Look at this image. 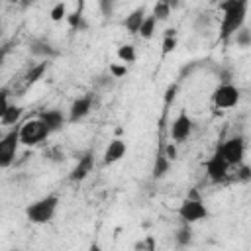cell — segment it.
Returning a JSON list of instances; mask_svg holds the SVG:
<instances>
[{
    "mask_svg": "<svg viewBox=\"0 0 251 251\" xmlns=\"http://www.w3.org/2000/svg\"><path fill=\"white\" fill-rule=\"evenodd\" d=\"M247 0H227L222 2L220 8L224 12L222 16V24H220V37L227 39L231 37L235 31H239L245 24V16H247Z\"/></svg>",
    "mask_w": 251,
    "mask_h": 251,
    "instance_id": "1",
    "label": "cell"
},
{
    "mask_svg": "<svg viewBox=\"0 0 251 251\" xmlns=\"http://www.w3.org/2000/svg\"><path fill=\"white\" fill-rule=\"evenodd\" d=\"M57 204H59L57 196H53V194L43 196L25 208V216L31 224H47L53 220V216L57 212Z\"/></svg>",
    "mask_w": 251,
    "mask_h": 251,
    "instance_id": "2",
    "label": "cell"
},
{
    "mask_svg": "<svg viewBox=\"0 0 251 251\" xmlns=\"http://www.w3.org/2000/svg\"><path fill=\"white\" fill-rule=\"evenodd\" d=\"M20 147V127H12L8 133L0 137V169H8Z\"/></svg>",
    "mask_w": 251,
    "mask_h": 251,
    "instance_id": "3",
    "label": "cell"
},
{
    "mask_svg": "<svg viewBox=\"0 0 251 251\" xmlns=\"http://www.w3.org/2000/svg\"><path fill=\"white\" fill-rule=\"evenodd\" d=\"M49 135H51L49 129L43 126V122H41L39 118L29 120V122H25V124L20 127V143H24V145H27V147L45 141Z\"/></svg>",
    "mask_w": 251,
    "mask_h": 251,
    "instance_id": "4",
    "label": "cell"
},
{
    "mask_svg": "<svg viewBox=\"0 0 251 251\" xmlns=\"http://www.w3.org/2000/svg\"><path fill=\"white\" fill-rule=\"evenodd\" d=\"M176 214L184 224H196L208 218V208L200 198H186L180 202Z\"/></svg>",
    "mask_w": 251,
    "mask_h": 251,
    "instance_id": "5",
    "label": "cell"
},
{
    "mask_svg": "<svg viewBox=\"0 0 251 251\" xmlns=\"http://www.w3.org/2000/svg\"><path fill=\"white\" fill-rule=\"evenodd\" d=\"M218 153L224 157V161L227 165H241L243 163V155H245V139L241 135L227 139L226 143H222L218 147Z\"/></svg>",
    "mask_w": 251,
    "mask_h": 251,
    "instance_id": "6",
    "label": "cell"
},
{
    "mask_svg": "<svg viewBox=\"0 0 251 251\" xmlns=\"http://www.w3.org/2000/svg\"><path fill=\"white\" fill-rule=\"evenodd\" d=\"M239 98H241V92L231 82H222L212 94L216 108H233V106H237Z\"/></svg>",
    "mask_w": 251,
    "mask_h": 251,
    "instance_id": "7",
    "label": "cell"
},
{
    "mask_svg": "<svg viewBox=\"0 0 251 251\" xmlns=\"http://www.w3.org/2000/svg\"><path fill=\"white\" fill-rule=\"evenodd\" d=\"M227 169H229V165L224 161V157L218 151L206 161V175L212 182H222L227 176Z\"/></svg>",
    "mask_w": 251,
    "mask_h": 251,
    "instance_id": "8",
    "label": "cell"
},
{
    "mask_svg": "<svg viewBox=\"0 0 251 251\" xmlns=\"http://www.w3.org/2000/svg\"><path fill=\"white\" fill-rule=\"evenodd\" d=\"M190 133H192V120H190V116L186 112H180L171 124V137L176 143H180V141L188 139Z\"/></svg>",
    "mask_w": 251,
    "mask_h": 251,
    "instance_id": "9",
    "label": "cell"
},
{
    "mask_svg": "<svg viewBox=\"0 0 251 251\" xmlns=\"http://www.w3.org/2000/svg\"><path fill=\"white\" fill-rule=\"evenodd\" d=\"M92 110V96H80L76 98L71 108H69V122L71 124H76L80 120H84Z\"/></svg>",
    "mask_w": 251,
    "mask_h": 251,
    "instance_id": "10",
    "label": "cell"
},
{
    "mask_svg": "<svg viewBox=\"0 0 251 251\" xmlns=\"http://www.w3.org/2000/svg\"><path fill=\"white\" fill-rule=\"evenodd\" d=\"M39 120H41L43 126L49 129V133L59 131V129L65 126V122H67V118L63 116V112L57 110V108H53V110H43V112L39 114Z\"/></svg>",
    "mask_w": 251,
    "mask_h": 251,
    "instance_id": "11",
    "label": "cell"
},
{
    "mask_svg": "<svg viewBox=\"0 0 251 251\" xmlns=\"http://www.w3.org/2000/svg\"><path fill=\"white\" fill-rule=\"evenodd\" d=\"M92 167H94V157H92V153H84L80 159H78V163H76V167L71 171V180H84L88 175H90V171H92Z\"/></svg>",
    "mask_w": 251,
    "mask_h": 251,
    "instance_id": "12",
    "label": "cell"
},
{
    "mask_svg": "<svg viewBox=\"0 0 251 251\" xmlns=\"http://www.w3.org/2000/svg\"><path fill=\"white\" fill-rule=\"evenodd\" d=\"M124 155H126V141L124 139H112L108 143V147L104 149V163L106 165L118 163Z\"/></svg>",
    "mask_w": 251,
    "mask_h": 251,
    "instance_id": "13",
    "label": "cell"
},
{
    "mask_svg": "<svg viewBox=\"0 0 251 251\" xmlns=\"http://www.w3.org/2000/svg\"><path fill=\"white\" fill-rule=\"evenodd\" d=\"M143 20H145V8L141 6V8H135L129 16H126L124 25H126V29L129 33H137L139 27H141V24H143Z\"/></svg>",
    "mask_w": 251,
    "mask_h": 251,
    "instance_id": "14",
    "label": "cell"
},
{
    "mask_svg": "<svg viewBox=\"0 0 251 251\" xmlns=\"http://www.w3.org/2000/svg\"><path fill=\"white\" fill-rule=\"evenodd\" d=\"M29 53L35 55V57H43V59H49V57H55L57 51L53 49V45L45 39H35L31 45H29Z\"/></svg>",
    "mask_w": 251,
    "mask_h": 251,
    "instance_id": "15",
    "label": "cell"
},
{
    "mask_svg": "<svg viewBox=\"0 0 251 251\" xmlns=\"http://www.w3.org/2000/svg\"><path fill=\"white\" fill-rule=\"evenodd\" d=\"M169 167H171V161L163 155V151L155 157V165H153V178H163L167 173H169Z\"/></svg>",
    "mask_w": 251,
    "mask_h": 251,
    "instance_id": "16",
    "label": "cell"
},
{
    "mask_svg": "<svg viewBox=\"0 0 251 251\" xmlns=\"http://www.w3.org/2000/svg\"><path fill=\"white\" fill-rule=\"evenodd\" d=\"M20 118H22V108L16 106V104H10L8 110L4 112V116L0 118V122H2L4 126H14V124L20 122Z\"/></svg>",
    "mask_w": 251,
    "mask_h": 251,
    "instance_id": "17",
    "label": "cell"
},
{
    "mask_svg": "<svg viewBox=\"0 0 251 251\" xmlns=\"http://www.w3.org/2000/svg\"><path fill=\"white\" fill-rule=\"evenodd\" d=\"M175 241H176L178 247L190 245V241H192V227H190V224H184V222H182V226L178 227V231H176V235H175Z\"/></svg>",
    "mask_w": 251,
    "mask_h": 251,
    "instance_id": "18",
    "label": "cell"
},
{
    "mask_svg": "<svg viewBox=\"0 0 251 251\" xmlns=\"http://www.w3.org/2000/svg\"><path fill=\"white\" fill-rule=\"evenodd\" d=\"M116 55H118V59H120L124 65H131V63L135 61V57H137L133 45H120Z\"/></svg>",
    "mask_w": 251,
    "mask_h": 251,
    "instance_id": "19",
    "label": "cell"
},
{
    "mask_svg": "<svg viewBox=\"0 0 251 251\" xmlns=\"http://www.w3.org/2000/svg\"><path fill=\"white\" fill-rule=\"evenodd\" d=\"M155 24H157V20H155L153 16H145V20H143V24H141V27H139L137 33H139L143 39H151L153 33H155Z\"/></svg>",
    "mask_w": 251,
    "mask_h": 251,
    "instance_id": "20",
    "label": "cell"
},
{
    "mask_svg": "<svg viewBox=\"0 0 251 251\" xmlns=\"http://www.w3.org/2000/svg\"><path fill=\"white\" fill-rule=\"evenodd\" d=\"M157 22H165V20H169V16H171V6H169V2H157L155 4V8H153V14H151Z\"/></svg>",
    "mask_w": 251,
    "mask_h": 251,
    "instance_id": "21",
    "label": "cell"
},
{
    "mask_svg": "<svg viewBox=\"0 0 251 251\" xmlns=\"http://www.w3.org/2000/svg\"><path fill=\"white\" fill-rule=\"evenodd\" d=\"M67 22L73 29H86V22H84V16L80 12H73V14H67Z\"/></svg>",
    "mask_w": 251,
    "mask_h": 251,
    "instance_id": "22",
    "label": "cell"
},
{
    "mask_svg": "<svg viewBox=\"0 0 251 251\" xmlns=\"http://www.w3.org/2000/svg\"><path fill=\"white\" fill-rule=\"evenodd\" d=\"M233 35H235V43H237L239 47H243V49H245V47H249V45H251V31H249V27H245V25H243V27H241L239 31H235Z\"/></svg>",
    "mask_w": 251,
    "mask_h": 251,
    "instance_id": "23",
    "label": "cell"
},
{
    "mask_svg": "<svg viewBox=\"0 0 251 251\" xmlns=\"http://www.w3.org/2000/svg\"><path fill=\"white\" fill-rule=\"evenodd\" d=\"M45 69H47V63H39L37 67H33L29 73H27V84H33V82H37L39 78H41V75L45 73Z\"/></svg>",
    "mask_w": 251,
    "mask_h": 251,
    "instance_id": "24",
    "label": "cell"
},
{
    "mask_svg": "<svg viewBox=\"0 0 251 251\" xmlns=\"http://www.w3.org/2000/svg\"><path fill=\"white\" fill-rule=\"evenodd\" d=\"M49 16H51V20H53V22H59V20L67 18V4H65V2H59V4H55V6L51 8Z\"/></svg>",
    "mask_w": 251,
    "mask_h": 251,
    "instance_id": "25",
    "label": "cell"
},
{
    "mask_svg": "<svg viewBox=\"0 0 251 251\" xmlns=\"http://www.w3.org/2000/svg\"><path fill=\"white\" fill-rule=\"evenodd\" d=\"M8 96H10V90H8V88H0V118L4 116V112H6L8 106H10Z\"/></svg>",
    "mask_w": 251,
    "mask_h": 251,
    "instance_id": "26",
    "label": "cell"
},
{
    "mask_svg": "<svg viewBox=\"0 0 251 251\" xmlns=\"http://www.w3.org/2000/svg\"><path fill=\"white\" fill-rule=\"evenodd\" d=\"M175 47H176V37H165L163 39V55L171 53Z\"/></svg>",
    "mask_w": 251,
    "mask_h": 251,
    "instance_id": "27",
    "label": "cell"
},
{
    "mask_svg": "<svg viewBox=\"0 0 251 251\" xmlns=\"http://www.w3.org/2000/svg\"><path fill=\"white\" fill-rule=\"evenodd\" d=\"M208 25H210V16H208V14H202V16H198V18H196V24H194V27H196L198 31H200L202 27L206 29Z\"/></svg>",
    "mask_w": 251,
    "mask_h": 251,
    "instance_id": "28",
    "label": "cell"
},
{
    "mask_svg": "<svg viewBox=\"0 0 251 251\" xmlns=\"http://www.w3.org/2000/svg\"><path fill=\"white\" fill-rule=\"evenodd\" d=\"M110 73H112L114 78H120L127 73V69H126V65H110Z\"/></svg>",
    "mask_w": 251,
    "mask_h": 251,
    "instance_id": "29",
    "label": "cell"
},
{
    "mask_svg": "<svg viewBox=\"0 0 251 251\" xmlns=\"http://www.w3.org/2000/svg\"><path fill=\"white\" fill-rule=\"evenodd\" d=\"M163 155H165L169 161H175V159H176V147H175L173 143L165 145V147H163Z\"/></svg>",
    "mask_w": 251,
    "mask_h": 251,
    "instance_id": "30",
    "label": "cell"
},
{
    "mask_svg": "<svg viewBox=\"0 0 251 251\" xmlns=\"http://www.w3.org/2000/svg\"><path fill=\"white\" fill-rule=\"evenodd\" d=\"M100 8H102V12H104L106 16H110L112 10H114V4H112L110 0H102V2H100Z\"/></svg>",
    "mask_w": 251,
    "mask_h": 251,
    "instance_id": "31",
    "label": "cell"
},
{
    "mask_svg": "<svg viewBox=\"0 0 251 251\" xmlns=\"http://www.w3.org/2000/svg\"><path fill=\"white\" fill-rule=\"evenodd\" d=\"M239 167H241V169H239V178H241V180H247V178H249V167L243 165V163H241Z\"/></svg>",
    "mask_w": 251,
    "mask_h": 251,
    "instance_id": "32",
    "label": "cell"
},
{
    "mask_svg": "<svg viewBox=\"0 0 251 251\" xmlns=\"http://www.w3.org/2000/svg\"><path fill=\"white\" fill-rule=\"evenodd\" d=\"M88 251H102V247H100L98 243H90V247H88Z\"/></svg>",
    "mask_w": 251,
    "mask_h": 251,
    "instance_id": "33",
    "label": "cell"
},
{
    "mask_svg": "<svg viewBox=\"0 0 251 251\" xmlns=\"http://www.w3.org/2000/svg\"><path fill=\"white\" fill-rule=\"evenodd\" d=\"M0 25H2V8H0Z\"/></svg>",
    "mask_w": 251,
    "mask_h": 251,
    "instance_id": "34",
    "label": "cell"
},
{
    "mask_svg": "<svg viewBox=\"0 0 251 251\" xmlns=\"http://www.w3.org/2000/svg\"><path fill=\"white\" fill-rule=\"evenodd\" d=\"M14 251H18V249H14Z\"/></svg>",
    "mask_w": 251,
    "mask_h": 251,
    "instance_id": "35",
    "label": "cell"
}]
</instances>
